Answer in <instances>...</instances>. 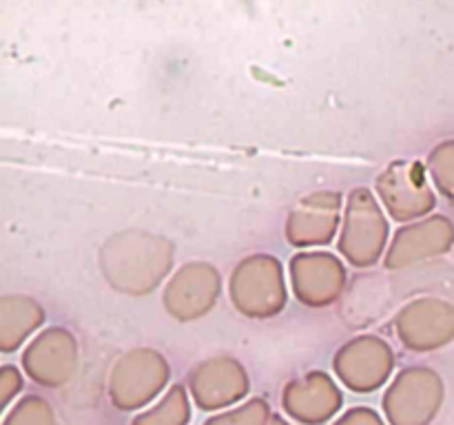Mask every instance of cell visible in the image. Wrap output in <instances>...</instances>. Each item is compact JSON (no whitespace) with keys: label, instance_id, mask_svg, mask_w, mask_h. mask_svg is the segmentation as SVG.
<instances>
[{"label":"cell","instance_id":"1","mask_svg":"<svg viewBox=\"0 0 454 425\" xmlns=\"http://www.w3.org/2000/svg\"><path fill=\"white\" fill-rule=\"evenodd\" d=\"M186 421H189V406H186L184 392L182 388H173L162 406L137 416L133 425H184Z\"/></svg>","mask_w":454,"mask_h":425},{"label":"cell","instance_id":"2","mask_svg":"<svg viewBox=\"0 0 454 425\" xmlns=\"http://www.w3.org/2000/svg\"><path fill=\"white\" fill-rule=\"evenodd\" d=\"M266 419H269V406H264L262 401H253L242 410L207 421V425H266Z\"/></svg>","mask_w":454,"mask_h":425},{"label":"cell","instance_id":"3","mask_svg":"<svg viewBox=\"0 0 454 425\" xmlns=\"http://www.w3.org/2000/svg\"><path fill=\"white\" fill-rule=\"evenodd\" d=\"M4 425H56L51 419V412L47 410L38 398H27L18 406V410L4 421Z\"/></svg>","mask_w":454,"mask_h":425},{"label":"cell","instance_id":"4","mask_svg":"<svg viewBox=\"0 0 454 425\" xmlns=\"http://www.w3.org/2000/svg\"><path fill=\"white\" fill-rule=\"evenodd\" d=\"M337 425H384L380 419H377L375 412L368 410H353L344 416Z\"/></svg>","mask_w":454,"mask_h":425},{"label":"cell","instance_id":"5","mask_svg":"<svg viewBox=\"0 0 454 425\" xmlns=\"http://www.w3.org/2000/svg\"><path fill=\"white\" fill-rule=\"evenodd\" d=\"M270 425H286V423H284L282 419H273V423H270Z\"/></svg>","mask_w":454,"mask_h":425}]
</instances>
